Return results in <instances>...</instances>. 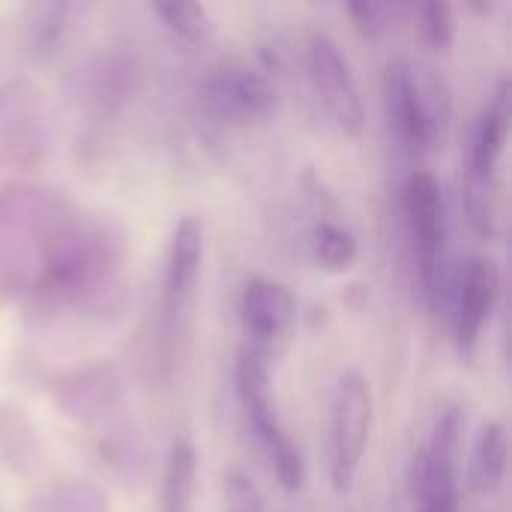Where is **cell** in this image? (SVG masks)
Returning <instances> with one entry per match:
<instances>
[{
	"mask_svg": "<svg viewBox=\"0 0 512 512\" xmlns=\"http://www.w3.org/2000/svg\"><path fill=\"white\" fill-rule=\"evenodd\" d=\"M402 210L423 297L432 309H438L447 288V210L438 177L429 171H414L402 189Z\"/></svg>",
	"mask_w": 512,
	"mask_h": 512,
	"instance_id": "cell-1",
	"label": "cell"
},
{
	"mask_svg": "<svg viewBox=\"0 0 512 512\" xmlns=\"http://www.w3.org/2000/svg\"><path fill=\"white\" fill-rule=\"evenodd\" d=\"M237 396L249 414V423L258 435V444L276 474V483L285 492H297L306 483V462L300 456V447L288 438L279 414H276V402L270 396V372L267 363L258 351H243L237 360Z\"/></svg>",
	"mask_w": 512,
	"mask_h": 512,
	"instance_id": "cell-2",
	"label": "cell"
},
{
	"mask_svg": "<svg viewBox=\"0 0 512 512\" xmlns=\"http://www.w3.org/2000/svg\"><path fill=\"white\" fill-rule=\"evenodd\" d=\"M438 81L432 75L417 72L408 60L396 57L384 72V111L387 120L411 153H426L441 132L444 111L438 108Z\"/></svg>",
	"mask_w": 512,
	"mask_h": 512,
	"instance_id": "cell-3",
	"label": "cell"
},
{
	"mask_svg": "<svg viewBox=\"0 0 512 512\" xmlns=\"http://www.w3.org/2000/svg\"><path fill=\"white\" fill-rule=\"evenodd\" d=\"M372 390L357 369H348L333 396L330 414V480L339 495L351 492L372 435Z\"/></svg>",
	"mask_w": 512,
	"mask_h": 512,
	"instance_id": "cell-4",
	"label": "cell"
},
{
	"mask_svg": "<svg viewBox=\"0 0 512 512\" xmlns=\"http://www.w3.org/2000/svg\"><path fill=\"white\" fill-rule=\"evenodd\" d=\"M465 420L450 408L438 423L432 444L411 459L408 486L420 512H459V456Z\"/></svg>",
	"mask_w": 512,
	"mask_h": 512,
	"instance_id": "cell-5",
	"label": "cell"
},
{
	"mask_svg": "<svg viewBox=\"0 0 512 512\" xmlns=\"http://www.w3.org/2000/svg\"><path fill=\"white\" fill-rule=\"evenodd\" d=\"M507 141V84L480 114L468 156V216L480 234L495 231V171Z\"/></svg>",
	"mask_w": 512,
	"mask_h": 512,
	"instance_id": "cell-6",
	"label": "cell"
},
{
	"mask_svg": "<svg viewBox=\"0 0 512 512\" xmlns=\"http://www.w3.org/2000/svg\"><path fill=\"white\" fill-rule=\"evenodd\" d=\"M309 75L315 84L318 99L324 102L327 114L345 135H360L366 126V108L360 96V84L342 48L327 33H312L306 48Z\"/></svg>",
	"mask_w": 512,
	"mask_h": 512,
	"instance_id": "cell-7",
	"label": "cell"
},
{
	"mask_svg": "<svg viewBox=\"0 0 512 512\" xmlns=\"http://www.w3.org/2000/svg\"><path fill=\"white\" fill-rule=\"evenodd\" d=\"M207 108L225 123H258L276 108L273 81L249 66H222L204 84Z\"/></svg>",
	"mask_w": 512,
	"mask_h": 512,
	"instance_id": "cell-8",
	"label": "cell"
},
{
	"mask_svg": "<svg viewBox=\"0 0 512 512\" xmlns=\"http://www.w3.org/2000/svg\"><path fill=\"white\" fill-rule=\"evenodd\" d=\"M204 258V228L195 216H183L168 240L165 252V276H162V312L168 327L180 324L189 312Z\"/></svg>",
	"mask_w": 512,
	"mask_h": 512,
	"instance_id": "cell-9",
	"label": "cell"
},
{
	"mask_svg": "<svg viewBox=\"0 0 512 512\" xmlns=\"http://www.w3.org/2000/svg\"><path fill=\"white\" fill-rule=\"evenodd\" d=\"M501 291V273L492 258H471L459 291H456V312H453V333L462 354H471L483 336L486 321L492 318L495 300Z\"/></svg>",
	"mask_w": 512,
	"mask_h": 512,
	"instance_id": "cell-10",
	"label": "cell"
},
{
	"mask_svg": "<svg viewBox=\"0 0 512 512\" xmlns=\"http://www.w3.org/2000/svg\"><path fill=\"white\" fill-rule=\"evenodd\" d=\"M297 318L294 294L273 279H249L240 294V321L258 345H273L288 336Z\"/></svg>",
	"mask_w": 512,
	"mask_h": 512,
	"instance_id": "cell-11",
	"label": "cell"
},
{
	"mask_svg": "<svg viewBox=\"0 0 512 512\" xmlns=\"http://www.w3.org/2000/svg\"><path fill=\"white\" fill-rule=\"evenodd\" d=\"M195 489H198V450L192 441L180 438L171 444L162 471V512L195 510Z\"/></svg>",
	"mask_w": 512,
	"mask_h": 512,
	"instance_id": "cell-12",
	"label": "cell"
},
{
	"mask_svg": "<svg viewBox=\"0 0 512 512\" xmlns=\"http://www.w3.org/2000/svg\"><path fill=\"white\" fill-rule=\"evenodd\" d=\"M507 432L501 423H486L477 435L474 453H471V471L468 483L477 495H495L507 474Z\"/></svg>",
	"mask_w": 512,
	"mask_h": 512,
	"instance_id": "cell-13",
	"label": "cell"
},
{
	"mask_svg": "<svg viewBox=\"0 0 512 512\" xmlns=\"http://www.w3.org/2000/svg\"><path fill=\"white\" fill-rule=\"evenodd\" d=\"M312 255H315L318 267H324L327 273H345V270H351L357 264L360 246H357V237L348 228H342L336 222H324L315 231Z\"/></svg>",
	"mask_w": 512,
	"mask_h": 512,
	"instance_id": "cell-14",
	"label": "cell"
},
{
	"mask_svg": "<svg viewBox=\"0 0 512 512\" xmlns=\"http://www.w3.org/2000/svg\"><path fill=\"white\" fill-rule=\"evenodd\" d=\"M156 15L162 18V24L180 36L183 42H207L213 33V21L207 15V9L201 3H189V0H168V3H156Z\"/></svg>",
	"mask_w": 512,
	"mask_h": 512,
	"instance_id": "cell-15",
	"label": "cell"
},
{
	"mask_svg": "<svg viewBox=\"0 0 512 512\" xmlns=\"http://www.w3.org/2000/svg\"><path fill=\"white\" fill-rule=\"evenodd\" d=\"M420 30H423V39L438 48V51H447L456 39V12L450 3H426L420 9Z\"/></svg>",
	"mask_w": 512,
	"mask_h": 512,
	"instance_id": "cell-16",
	"label": "cell"
},
{
	"mask_svg": "<svg viewBox=\"0 0 512 512\" xmlns=\"http://www.w3.org/2000/svg\"><path fill=\"white\" fill-rule=\"evenodd\" d=\"M390 6L387 3H375V0H357L348 3V15L354 21V30L366 39H378L387 33L390 27Z\"/></svg>",
	"mask_w": 512,
	"mask_h": 512,
	"instance_id": "cell-17",
	"label": "cell"
},
{
	"mask_svg": "<svg viewBox=\"0 0 512 512\" xmlns=\"http://www.w3.org/2000/svg\"><path fill=\"white\" fill-rule=\"evenodd\" d=\"M225 510L264 512V498H261L258 486L246 474H240V471H231L225 477Z\"/></svg>",
	"mask_w": 512,
	"mask_h": 512,
	"instance_id": "cell-18",
	"label": "cell"
}]
</instances>
